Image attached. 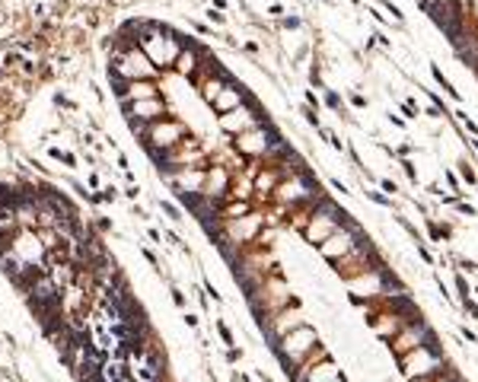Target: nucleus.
<instances>
[{"label":"nucleus","mask_w":478,"mask_h":382,"mask_svg":"<svg viewBox=\"0 0 478 382\" xmlns=\"http://www.w3.org/2000/svg\"><path fill=\"white\" fill-rule=\"evenodd\" d=\"M382 191H389V194H395L399 188H395V182H382Z\"/></svg>","instance_id":"3"},{"label":"nucleus","mask_w":478,"mask_h":382,"mask_svg":"<svg viewBox=\"0 0 478 382\" xmlns=\"http://www.w3.org/2000/svg\"><path fill=\"white\" fill-rule=\"evenodd\" d=\"M466 10H472V16H478V0H469V6Z\"/></svg>","instance_id":"4"},{"label":"nucleus","mask_w":478,"mask_h":382,"mask_svg":"<svg viewBox=\"0 0 478 382\" xmlns=\"http://www.w3.org/2000/svg\"><path fill=\"white\" fill-rule=\"evenodd\" d=\"M367 198L376 201V204H389V198H382V194H376V191H367Z\"/></svg>","instance_id":"2"},{"label":"nucleus","mask_w":478,"mask_h":382,"mask_svg":"<svg viewBox=\"0 0 478 382\" xmlns=\"http://www.w3.org/2000/svg\"><path fill=\"white\" fill-rule=\"evenodd\" d=\"M459 166H462V178H466V182L472 185V182H475V172L469 169V163H459Z\"/></svg>","instance_id":"1"}]
</instances>
